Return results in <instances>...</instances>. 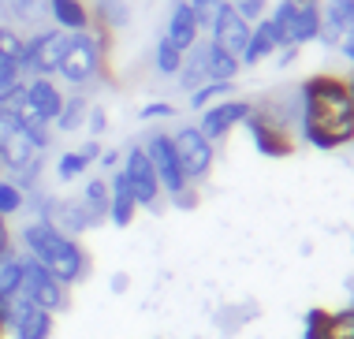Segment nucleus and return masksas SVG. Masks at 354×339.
<instances>
[{
	"mask_svg": "<svg viewBox=\"0 0 354 339\" xmlns=\"http://www.w3.org/2000/svg\"><path fill=\"white\" fill-rule=\"evenodd\" d=\"M302 116L295 138L321 153H336L354 142V104L347 82L336 71H313L299 82Z\"/></svg>",
	"mask_w": 354,
	"mask_h": 339,
	"instance_id": "1",
	"label": "nucleus"
},
{
	"mask_svg": "<svg viewBox=\"0 0 354 339\" xmlns=\"http://www.w3.org/2000/svg\"><path fill=\"white\" fill-rule=\"evenodd\" d=\"M19 246H23V257L37 261L45 273H53L68 287L86 284L93 273V261L86 254L82 242L64 235V231H56L53 224H45V220H30V224L19 228Z\"/></svg>",
	"mask_w": 354,
	"mask_h": 339,
	"instance_id": "2",
	"label": "nucleus"
},
{
	"mask_svg": "<svg viewBox=\"0 0 354 339\" xmlns=\"http://www.w3.org/2000/svg\"><path fill=\"white\" fill-rule=\"evenodd\" d=\"M104 64H109V53L101 48L97 37L86 30V34L68 37V48H64V60L56 67V75L68 86H75V90H82V86H90L93 79H101Z\"/></svg>",
	"mask_w": 354,
	"mask_h": 339,
	"instance_id": "3",
	"label": "nucleus"
},
{
	"mask_svg": "<svg viewBox=\"0 0 354 339\" xmlns=\"http://www.w3.org/2000/svg\"><path fill=\"white\" fill-rule=\"evenodd\" d=\"M269 19L276 26V34H280L283 48L287 45L302 48V45L317 42V34H321V0H306V4L280 0V4L269 12Z\"/></svg>",
	"mask_w": 354,
	"mask_h": 339,
	"instance_id": "4",
	"label": "nucleus"
},
{
	"mask_svg": "<svg viewBox=\"0 0 354 339\" xmlns=\"http://www.w3.org/2000/svg\"><path fill=\"white\" fill-rule=\"evenodd\" d=\"M116 172L123 176V183H127V190H131V198H135L138 209L165 212V190H160L157 172H153V164H149L142 145H131V149L123 153V164Z\"/></svg>",
	"mask_w": 354,
	"mask_h": 339,
	"instance_id": "5",
	"label": "nucleus"
},
{
	"mask_svg": "<svg viewBox=\"0 0 354 339\" xmlns=\"http://www.w3.org/2000/svg\"><path fill=\"white\" fill-rule=\"evenodd\" d=\"M19 295L26 298L34 309H45V313H64L71 309V287L60 284L53 273H45L37 261L23 257V280H19Z\"/></svg>",
	"mask_w": 354,
	"mask_h": 339,
	"instance_id": "6",
	"label": "nucleus"
},
{
	"mask_svg": "<svg viewBox=\"0 0 354 339\" xmlns=\"http://www.w3.org/2000/svg\"><path fill=\"white\" fill-rule=\"evenodd\" d=\"M68 37H71V34L56 30V26H41V30H34L30 37H26L23 64H19L23 79H53L56 67H60V60H64Z\"/></svg>",
	"mask_w": 354,
	"mask_h": 339,
	"instance_id": "7",
	"label": "nucleus"
},
{
	"mask_svg": "<svg viewBox=\"0 0 354 339\" xmlns=\"http://www.w3.org/2000/svg\"><path fill=\"white\" fill-rule=\"evenodd\" d=\"M171 149H176V161L183 168L187 183H205L209 172H213V161H216V145L205 138L198 127H179L171 134Z\"/></svg>",
	"mask_w": 354,
	"mask_h": 339,
	"instance_id": "8",
	"label": "nucleus"
},
{
	"mask_svg": "<svg viewBox=\"0 0 354 339\" xmlns=\"http://www.w3.org/2000/svg\"><path fill=\"white\" fill-rule=\"evenodd\" d=\"M0 313H4V324H8V336L12 339H53L56 317L45 313V309H34L19 291L0 302Z\"/></svg>",
	"mask_w": 354,
	"mask_h": 339,
	"instance_id": "9",
	"label": "nucleus"
},
{
	"mask_svg": "<svg viewBox=\"0 0 354 339\" xmlns=\"http://www.w3.org/2000/svg\"><path fill=\"white\" fill-rule=\"evenodd\" d=\"M142 149H146L153 172H157V183H160V190H165V198L179 194L183 187H194V183H187L183 168H179V161H176V149H171V134H165V131H149L146 142H142Z\"/></svg>",
	"mask_w": 354,
	"mask_h": 339,
	"instance_id": "10",
	"label": "nucleus"
},
{
	"mask_svg": "<svg viewBox=\"0 0 354 339\" xmlns=\"http://www.w3.org/2000/svg\"><path fill=\"white\" fill-rule=\"evenodd\" d=\"M243 127H246V134H250L254 149L261 153V157H269V161H287V157H295V149H299L295 131L272 123L269 116H261V112H250Z\"/></svg>",
	"mask_w": 354,
	"mask_h": 339,
	"instance_id": "11",
	"label": "nucleus"
},
{
	"mask_svg": "<svg viewBox=\"0 0 354 339\" xmlns=\"http://www.w3.org/2000/svg\"><path fill=\"white\" fill-rule=\"evenodd\" d=\"M250 112H254V101H246V97H227V101H216V104H209V109L202 112L198 131H202L213 145L227 142V134H232L235 127H243Z\"/></svg>",
	"mask_w": 354,
	"mask_h": 339,
	"instance_id": "12",
	"label": "nucleus"
},
{
	"mask_svg": "<svg viewBox=\"0 0 354 339\" xmlns=\"http://www.w3.org/2000/svg\"><path fill=\"white\" fill-rule=\"evenodd\" d=\"M37 220L53 224L56 231H64V235H71V239H79L82 231L97 228L79 198H37Z\"/></svg>",
	"mask_w": 354,
	"mask_h": 339,
	"instance_id": "13",
	"label": "nucleus"
},
{
	"mask_svg": "<svg viewBox=\"0 0 354 339\" xmlns=\"http://www.w3.org/2000/svg\"><path fill=\"white\" fill-rule=\"evenodd\" d=\"M302 339H354V306L324 309L313 306L302 317Z\"/></svg>",
	"mask_w": 354,
	"mask_h": 339,
	"instance_id": "14",
	"label": "nucleus"
},
{
	"mask_svg": "<svg viewBox=\"0 0 354 339\" xmlns=\"http://www.w3.org/2000/svg\"><path fill=\"white\" fill-rule=\"evenodd\" d=\"M209 34H213L209 42H213L216 48H224V53H232V56H243L246 42H250V23H243L235 8L224 4L220 15L213 19V26H209Z\"/></svg>",
	"mask_w": 354,
	"mask_h": 339,
	"instance_id": "15",
	"label": "nucleus"
},
{
	"mask_svg": "<svg viewBox=\"0 0 354 339\" xmlns=\"http://www.w3.org/2000/svg\"><path fill=\"white\" fill-rule=\"evenodd\" d=\"M254 112L269 116L272 123H280V127L295 131V127H299V116H302L299 86H291V90H272V93L257 97V101H254Z\"/></svg>",
	"mask_w": 354,
	"mask_h": 339,
	"instance_id": "16",
	"label": "nucleus"
},
{
	"mask_svg": "<svg viewBox=\"0 0 354 339\" xmlns=\"http://www.w3.org/2000/svg\"><path fill=\"white\" fill-rule=\"evenodd\" d=\"M165 42H171L179 48V53H187V48H194L202 42V26H198L194 12H190L187 0H171V12H168V23H165Z\"/></svg>",
	"mask_w": 354,
	"mask_h": 339,
	"instance_id": "17",
	"label": "nucleus"
},
{
	"mask_svg": "<svg viewBox=\"0 0 354 339\" xmlns=\"http://www.w3.org/2000/svg\"><path fill=\"white\" fill-rule=\"evenodd\" d=\"M280 48H283L280 34H276L272 19L265 15L261 23H254V26H250V42H246L243 56H239V64H243V67H257L261 60H269L272 53H280Z\"/></svg>",
	"mask_w": 354,
	"mask_h": 339,
	"instance_id": "18",
	"label": "nucleus"
},
{
	"mask_svg": "<svg viewBox=\"0 0 354 339\" xmlns=\"http://www.w3.org/2000/svg\"><path fill=\"white\" fill-rule=\"evenodd\" d=\"M45 19H49V0H0V23L12 30H23V26L41 30Z\"/></svg>",
	"mask_w": 354,
	"mask_h": 339,
	"instance_id": "19",
	"label": "nucleus"
},
{
	"mask_svg": "<svg viewBox=\"0 0 354 339\" xmlns=\"http://www.w3.org/2000/svg\"><path fill=\"white\" fill-rule=\"evenodd\" d=\"M23 90H26V101H30V109L41 116L45 123H53L56 116H60L64 97H68L53 79H23Z\"/></svg>",
	"mask_w": 354,
	"mask_h": 339,
	"instance_id": "20",
	"label": "nucleus"
},
{
	"mask_svg": "<svg viewBox=\"0 0 354 339\" xmlns=\"http://www.w3.org/2000/svg\"><path fill=\"white\" fill-rule=\"evenodd\" d=\"M351 23H354V4L351 0H324L321 4V34H317V42L336 48L343 30H347Z\"/></svg>",
	"mask_w": 354,
	"mask_h": 339,
	"instance_id": "21",
	"label": "nucleus"
},
{
	"mask_svg": "<svg viewBox=\"0 0 354 339\" xmlns=\"http://www.w3.org/2000/svg\"><path fill=\"white\" fill-rule=\"evenodd\" d=\"M49 23L64 34H86L93 15L86 0H49Z\"/></svg>",
	"mask_w": 354,
	"mask_h": 339,
	"instance_id": "22",
	"label": "nucleus"
},
{
	"mask_svg": "<svg viewBox=\"0 0 354 339\" xmlns=\"http://www.w3.org/2000/svg\"><path fill=\"white\" fill-rule=\"evenodd\" d=\"M135 217H138V205H135V198H131L127 183H123L120 172H112V176H109V224L131 228V224H135Z\"/></svg>",
	"mask_w": 354,
	"mask_h": 339,
	"instance_id": "23",
	"label": "nucleus"
},
{
	"mask_svg": "<svg viewBox=\"0 0 354 339\" xmlns=\"http://www.w3.org/2000/svg\"><path fill=\"white\" fill-rule=\"evenodd\" d=\"M97 157H101V142L97 138L82 142L79 149L60 153V161H56V179H60V183H75L82 172H90V164L97 161Z\"/></svg>",
	"mask_w": 354,
	"mask_h": 339,
	"instance_id": "24",
	"label": "nucleus"
},
{
	"mask_svg": "<svg viewBox=\"0 0 354 339\" xmlns=\"http://www.w3.org/2000/svg\"><path fill=\"white\" fill-rule=\"evenodd\" d=\"M90 15H93L90 26H101V30H109V34H116V30H123V26L131 23L127 0H93Z\"/></svg>",
	"mask_w": 354,
	"mask_h": 339,
	"instance_id": "25",
	"label": "nucleus"
},
{
	"mask_svg": "<svg viewBox=\"0 0 354 339\" xmlns=\"http://www.w3.org/2000/svg\"><path fill=\"white\" fill-rule=\"evenodd\" d=\"M239 71H243L239 56L216 48L213 42H205V75H209V82H235Z\"/></svg>",
	"mask_w": 354,
	"mask_h": 339,
	"instance_id": "26",
	"label": "nucleus"
},
{
	"mask_svg": "<svg viewBox=\"0 0 354 339\" xmlns=\"http://www.w3.org/2000/svg\"><path fill=\"white\" fill-rule=\"evenodd\" d=\"M179 86H183L187 93H194L198 86H205L209 82V75H205V42H198L194 48H187L183 53V64H179Z\"/></svg>",
	"mask_w": 354,
	"mask_h": 339,
	"instance_id": "27",
	"label": "nucleus"
},
{
	"mask_svg": "<svg viewBox=\"0 0 354 339\" xmlns=\"http://www.w3.org/2000/svg\"><path fill=\"white\" fill-rule=\"evenodd\" d=\"M86 112H90V97H86V93H68V97H64L60 116L53 120V127L60 131V134L82 131V127H86Z\"/></svg>",
	"mask_w": 354,
	"mask_h": 339,
	"instance_id": "28",
	"label": "nucleus"
},
{
	"mask_svg": "<svg viewBox=\"0 0 354 339\" xmlns=\"http://www.w3.org/2000/svg\"><path fill=\"white\" fill-rule=\"evenodd\" d=\"M79 201L86 205V212L93 217V224H104V220H109V179H104V176L86 179Z\"/></svg>",
	"mask_w": 354,
	"mask_h": 339,
	"instance_id": "29",
	"label": "nucleus"
},
{
	"mask_svg": "<svg viewBox=\"0 0 354 339\" xmlns=\"http://www.w3.org/2000/svg\"><path fill=\"white\" fill-rule=\"evenodd\" d=\"M26 201H30V194L19 187V183H12L8 176H0V217L4 220L19 217V212L26 209Z\"/></svg>",
	"mask_w": 354,
	"mask_h": 339,
	"instance_id": "30",
	"label": "nucleus"
},
{
	"mask_svg": "<svg viewBox=\"0 0 354 339\" xmlns=\"http://www.w3.org/2000/svg\"><path fill=\"white\" fill-rule=\"evenodd\" d=\"M19 280H23V254H4L0 257V302L4 298H12L19 291Z\"/></svg>",
	"mask_w": 354,
	"mask_h": 339,
	"instance_id": "31",
	"label": "nucleus"
},
{
	"mask_svg": "<svg viewBox=\"0 0 354 339\" xmlns=\"http://www.w3.org/2000/svg\"><path fill=\"white\" fill-rule=\"evenodd\" d=\"M232 93H235V82H205V86H198V90L190 93V109H194V112H205L209 104L227 101Z\"/></svg>",
	"mask_w": 354,
	"mask_h": 339,
	"instance_id": "32",
	"label": "nucleus"
},
{
	"mask_svg": "<svg viewBox=\"0 0 354 339\" xmlns=\"http://www.w3.org/2000/svg\"><path fill=\"white\" fill-rule=\"evenodd\" d=\"M179 64H183V53H179L171 42H165V37H160L157 48H153V67H157V75H171V79H176V75H179Z\"/></svg>",
	"mask_w": 354,
	"mask_h": 339,
	"instance_id": "33",
	"label": "nucleus"
},
{
	"mask_svg": "<svg viewBox=\"0 0 354 339\" xmlns=\"http://www.w3.org/2000/svg\"><path fill=\"white\" fill-rule=\"evenodd\" d=\"M23 48H26V37L12 30V26L0 23V60H12V64H23Z\"/></svg>",
	"mask_w": 354,
	"mask_h": 339,
	"instance_id": "34",
	"label": "nucleus"
},
{
	"mask_svg": "<svg viewBox=\"0 0 354 339\" xmlns=\"http://www.w3.org/2000/svg\"><path fill=\"white\" fill-rule=\"evenodd\" d=\"M187 4H190V12H194L198 26H202V30H209V26H213V19L220 15V8H224L227 0H187Z\"/></svg>",
	"mask_w": 354,
	"mask_h": 339,
	"instance_id": "35",
	"label": "nucleus"
},
{
	"mask_svg": "<svg viewBox=\"0 0 354 339\" xmlns=\"http://www.w3.org/2000/svg\"><path fill=\"white\" fill-rule=\"evenodd\" d=\"M235 12H239V19H243V23H261L265 15H269V0H239V4H232Z\"/></svg>",
	"mask_w": 354,
	"mask_h": 339,
	"instance_id": "36",
	"label": "nucleus"
},
{
	"mask_svg": "<svg viewBox=\"0 0 354 339\" xmlns=\"http://www.w3.org/2000/svg\"><path fill=\"white\" fill-rule=\"evenodd\" d=\"M176 116V104L171 101H149V104H142V112H138V120H171Z\"/></svg>",
	"mask_w": 354,
	"mask_h": 339,
	"instance_id": "37",
	"label": "nucleus"
},
{
	"mask_svg": "<svg viewBox=\"0 0 354 339\" xmlns=\"http://www.w3.org/2000/svg\"><path fill=\"white\" fill-rule=\"evenodd\" d=\"M86 127H90V138H101V134L109 131V112H104L101 104H90V112H86Z\"/></svg>",
	"mask_w": 354,
	"mask_h": 339,
	"instance_id": "38",
	"label": "nucleus"
},
{
	"mask_svg": "<svg viewBox=\"0 0 354 339\" xmlns=\"http://www.w3.org/2000/svg\"><path fill=\"white\" fill-rule=\"evenodd\" d=\"M23 82V71H19V64L12 60H0V93H8L12 86Z\"/></svg>",
	"mask_w": 354,
	"mask_h": 339,
	"instance_id": "39",
	"label": "nucleus"
},
{
	"mask_svg": "<svg viewBox=\"0 0 354 339\" xmlns=\"http://www.w3.org/2000/svg\"><path fill=\"white\" fill-rule=\"evenodd\" d=\"M171 205L176 209H183V212H190V209H198V201H202V194H198V187H183L179 194H171Z\"/></svg>",
	"mask_w": 354,
	"mask_h": 339,
	"instance_id": "40",
	"label": "nucleus"
},
{
	"mask_svg": "<svg viewBox=\"0 0 354 339\" xmlns=\"http://www.w3.org/2000/svg\"><path fill=\"white\" fill-rule=\"evenodd\" d=\"M12 250H15V231H12V224H8L4 217H0V257L12 254Z\"/></svg>",
	"mask_w": 354,
	"mask_h": 339,
	"instance_id": "41",
	"label": "nucleus"
},
{
	"mask_svg": "<svg viewBox=\"0 0 354 339\" xmlns=\"http://www.w3.org/2000/svg\"><path fill=\"white\" fill-rule=\"evenodd\" d=\"M339 53H343V60H347L351 67H354V23L347 26V30H343V37H339Z\"/></svg>",
	"mask_w": 354,
	"mask_h": 339,
	"instance_id": "42",
	"label": "nucleus"
},
{
	"mask_svg": "<svg viewBox=\"0 0 354 339\" xmlns=\"http://www.w3.org/2000/svg\"><path fill=\"white\" fill-rule=\"evenodd\" d=\"M295 60H299V48H295V45H287V48H280V67H291Z\"/></svg>",
	"mask_w": 354,
	"mask_h": 339,
	"instance_id": "43",
	"label": "nucleus"
},
{
	"mask_svg": "<svg viewBox=\"0 0 354 339\" xmlns=\"http://www.w3.org/2000/svg\"><path fill=\"white\" fill-rule=\"evenodd\" d=\"M101 168H116V164H120V153L116 149H101Z\"/></svg>",
	"mask_w": 354,
	"mask_h": 339,
	"instance_id": "44",
	"label": "nucleus"
},
{
	"mask_svg": "<svg viewBox=\"0 0 354 339\" xmlns=\"http://www.w3.org/2000/svg\"><path fill=\"white\" fill-rule=\"evenodd\" d=\"M127 287H131V276H127V273H116V276H112V291H116V295H123Z\"/></svg>",
	"mask_w": 354,
	"mask_h": 339,
	"instance_id": "45",
	"label": "nucleus"
},
{
	"mask_svg": "<svg viewBox=\"0 0 354 339\" xmlns=\"http://www.w3.org/2000/svg\"><path fill=\"white\" fill-rule=\"evenodd\" d=\"M343 82H347V93H351V104H354V67H351L347 75H343Z\"/></svg>",
	"mask_w": 354,
	"mask_h": 339,
	"instance_id": "46",
	"label": "nucleus"
},
{
	"mask_svg": "<svg viewBox=\"0 0 354 339\" xmlns=\"http://www.w3.org/2000/svg\"><path fill=\"white\" fill-rule=\"evenodd\" d=\"M0 339H8V324H4V313H0Z\"/></svg>",
	"mask_w": 354,
	"mask_h": 339,
	"instance_id": "47",
	"label": "nucleus"
},
{
	"mask_svg": "<svg viewBox=\"0 0 354 339\" xmlns=\"http://www.w3.org/2000/svg\"><path fill=\"white\" fill-rule=\"evenodd\" d=\"M291 4H306V0H291Z\"/></svg>",
	"mask_w": 354,
	"mask_h": 339,
	"instance_id": "48",
	"label": "nucleus"
},
{
	"mask_svg": "<svg viewBox=\"0 0 354 339\" xmlns=\"http://www.w3.org/2000/svg\"><path fill=\"white\" fill-rule=\"evenodd\" d=\"M227 4H239V0H227Z\"/></svg>",
	"mask_w": 354,
	"mask_h": 339,
	"instance_id": "49",
	"label": "nucleus"
},
{
	"mask_svg": "<svg viewBox=\"0 0 354 339\" xmlns=\"http://www.w3.org/2000/svg\"><path fill=\"white\" fill-rule=\"evenodd\" d=\"M351 4H354V0H351Z\"/></svg>",
	"mask_w": 354,
	"mask_h": 339,
	"instance_id": "50",
	"label": "nucleus"
}]
</instances>
